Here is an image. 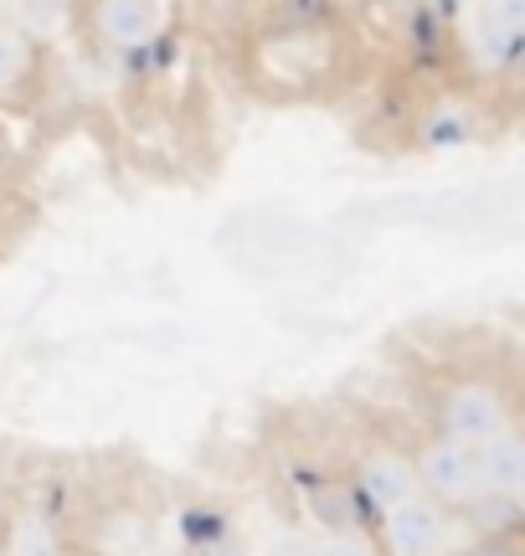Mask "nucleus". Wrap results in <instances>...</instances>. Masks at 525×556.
<instances>
[{
  "label": "nucleus",
  "mask_w": 525,
  "mask_h": 556,
  "mask_svg": "<svg viewBox=\"0 0 525 556\" xmlns=\"http://www.w3.org/2000/svg\"><path fill=\"white\" fill-rule=\"evenodd\" d=\"M93 37L108 52H135L150 47L165 26V0H93Z\"/></svg>",
  "instance_id": "obj_6"
},
{
  "label": "nucleus",
  "mask_w": 525,
  "mask_h": 556,
  "mask_svg": "<svg viewBox=\"0 0 525 556\" xmlns=\"http://www.w3.org/2000/svg\"><path fill=\"white\" fill-rule=\"evenodd\" d=\"M350 495H356V505H361V510H371V516L382 520L386 510H397L402 500L418 495L412 458H407V454H392V448H371V454H361Z\"/></svg>",
  "instance_id": "obj_5"
},
{
  "label": "nucleus",
  "mask_w": 525,
  "mask_h": 556,
  "mask_svg": "<svg viewBox=\"0 0 525 556\" xmlns=\"http://www.w3.org/2000/svg\"><path fill=\"white\" fill-rule=\"evenodd\" d=\"M320 556H376V546L361 536H335V541H324Z\"/></svg>",
  "instance_id": "obj_11"
},
{
  "label": "nucleus",
  "mask_w": 525,
  "mask_h": 556,
  "mask_svg": "<svg viewBox=\"0 0 525 556\" xmlns=\"http://www.w3.org/2000/svg\"><path fill=\"white\" fill-rule=\"evenodd\" d=\"M438 433L469 448H485L495 438L510 433V402L489 381H459L438 402Z\"/></svg>",
  "instance_id": "obj_3"
},
{
  "label": "nucleus",
  "mask_w": 525,
  "mask_h": 556,
  "mask_svg": "<svg viewBox=\"0 0 525 556\" xmlns=\"http://www.w3.org/2000/svg\"><path fill=\"white\" fill-rule=\"evenodd\" d=\"M11 11H16L21 31L37 41V37H52V31L67 26L73 11H78V0H11Z\"/></svg>",
  "instance_id": "obj_9"
},
{
  "label": "nucleus",
  "mask_w": 525,
  "mask_h": 556,
  "mask_svg": "<svg viewBox=\"0 0 525 556\" xmlns=\"http://www.w3.org/2000/svg\"><path fill=\"white\" fill-rule=\"evenodd\" d=\"M479 479H485V495H521L525 479V443L515 433L495 438L479 448Z\"/></svg>",
  "instance_id": "obj_7"
},
{
  "label": "nucleus",
  "mask_w": 525,
  "mask_h": 556,
  "mask_svg": "<svg viewBox=\"0 0 525 556\" xmlns=\"http://www.w3.org/2000/svg\"><path fill=\"white\" fill-rule=\"evenodd\" d=\"M253 62H258V78L279 93H304L309 83H320V73L330 67V31L320 26H279L253 47Z\"/></svg>",
  "instance_id": "obj_1"
},
{
  "label": "nucleus",
  "mask_w": 525,
  "mask_h": 556,
  "mask_svg": "<svg viewBox=\"0 0 525 556\" xmlns=\"http://www.w3.org/2000/svg\"><path fill=\"white\" fill-rule=\"evenodd\" d=\"M376 556H448L453 536H448V510L433 505L427 495L402 500L397 510H386L376 520Z\"/></svg>",
  "instance_id": "obj_4"
},
{
  "label": "nucleus",
  "mask_w": 525,
  "mask_h": 556,
  "mask_svg": "<svg viewBox=\"0 0 525 556\" xmlns=\"http://www.w3.org/2000/svg\"><path fill=\"white\" fill-rule=\"evenodd\" d=\"M412 475H418V495H427L444 510H459V505H474L485 500V479H479V448L469 443H453V438L433 433L412 454Z\"/></svg>",
  "instance_id": "obj_2"
},
{
  "label": "nucleus",
  "mask_w": 525,
  "mask_h": 556,
  "mask_svg": "<svg viewBox=\"0 0 525 556\" xmlns=\"http://www.w3.org/2000/svg\"><path fill=\"white\" fill-rule=\"evenodd\" d=\"M448 556H525L521 536H485V541H469V546H453Z\"/></svg>",
  "instance_id": "obj_10"
},
{
  "label": "nucleus",
  "mask_w": 525,
  "mask_h": 556,
  "mask_svg": "<svg viewBox=\"0 0 525 556\" xmlns=\"http://www.w3.org/2000/svg\"><path fill=\"white\" fill-rule=\"evenodd\" d=\"M37 67V41L26 37L21 26H0V93H11L31 78Z\"/></svg>",
  "instance_id": "obj_8"
},
{
  "label": "nucleus",
  "mask_w": 525,
  "mask_h": 556,
  "mask_svg": "<svg viewBox=\"0 0 525 556\" xmlns=\"http://www.w3.org/2000/svg\"><path fill=\"white\" fill-rule=\"evenodd\" d=\"M11 552V516H5V510H0V556Z\"/></svg>",
  "instance_id": "obj_12"
}]
</instances>
